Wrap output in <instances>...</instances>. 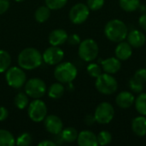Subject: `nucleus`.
Returning <instances> with one entry per match:
<instances>
[{"label": "nucleus", "instance_id": "nucleus-1", "mask_svg": "<svg viewBox=\"0 0 146 146\" xmlns=\"http://www.w3.org/2000/svg\"><path fill=\"white\" fill-rule=\"evenodd\" d=\"M128 29L126 23L119 19H113L108 21L104 27L106 38L115 43L124 41L127 38Z\"/></svg>", "mask_w": 146, "mask_h": 146}, {"label": "nucleus", "instance_id": "nucleus-2", "mask_svg": "<svg viewBox=\"0 0 146 146\" xmlns=\"http://www.w3.org/2000/svg\"><path fill=\"white\" fill-rule=\"evenodd\" d=\"M42 62L43 56L35 48H26L18 56V64L23 69L31 70L37 68L42 64Z\"/></svg>", "mask_w": 146, "mask_h": 146}, {"label": "nucleus", "instance_id": "nucleus-3", "mask_svg": "<svg viewBox=\"0 0 146 146\" xmlns=\"http://www.w3.org/2000/svg\"><path fill=\"white\" fill-rule=\"evenodd\" d=\"M76 67L68 62L58 63L55 68V78L61 83H71L77 76Z\"/></svg>", "mask_w": 146, "mask_h": 146}, {"label": "nucleus", "instance_id": "nucleus-4", "mask_svg": "<svg viewBox=\"0 0 146 146\" xmlns=\"http://www.w3.org/2000/svg\"><path fill=\"white\" fill-rule=\"evenodd\" d=\"M95 86L100 93L111 95L117 91L118 82L112 74L102 73L98 78H96Z\"/></svg>", "mask_w": 146, "mask_h": 146}, {"label": "nucleus", "instance_id": "nucleus-5", "mask_svg": "<svg viewBox=\"0 0 146 146\" xmlns=\"http://www.w3.org/2000/svg\"><path fill=\"white\" fill-rule=\"evenodd\" d=\"M99 53L98 43L92 38H86L80 43L78 54L85 62H92L95 60Z\"/></svg>", "mask_w": 146, "mask_h": 146}, {"label": "nucleus", "instance_id": "nucleus-6", "mask_svg": "<svg viewBox=\"0 0 146 146\" xmlns=\"http://www.w3.org/2000/svg\"><path fill=\"white\" fill-rule=\"evenodd\" d=\"M115 109L113 105L108 102L99 104L94 112V118L96 122L99 124H109L114 119Z\"/></svg>", "mask_w": 146, "mask_h": 146}, {"label": "nucleus", "instance_id": "nucleus-7", "mask_svg": "<svg viewBox=\"0 0 146 146\" xmlns=\"http://www.w3.org/2000/svg\"><path fill=\"white\" fill-rule=\"evenodd\" d=\"M45 83L38 78H32L25 83L26 93L33 98H40L46 92Z\"/></svg>", "mask_w": 146, "mask_h": 146}, {"label": "nucleus", "instance_id": "nucleus-8", "mask_svg": "<svg viewBox=\"0 0 146 146\" xmlns=\"http://www.w3.org/2000/svg\"><path fill=\"white\" fill-rule=\"evenodd\" d=\"M26 80V74L21 68L18 67H12L7 69L6 81L9 86L15 89L21 88L23 85H25Z\"/></svg>", "mask_w": 146, "mask_h": 146}, {"label": "nucleus", "instance_id": "nucleus-9", "mask_svg": "<svg viewBox=\"0 0 146 146\" xmlns=\"http://www.w3.org/2000/svg\"><path fill=\"white\" fill-rule=\"evenodd\" d=\"M28 115L33 121L40 122L44 121L47 115V107L45 104L42 100L35 98L28 106Z\"/></svg>", "mask_w": 146, "mask_h": 146}, {"label": "nucleus", "instance_id": "nucleus-10", "mask_svg": "<svg viewBox=\"0 0 146 146\" xmlns=\"http://www.w3.org/2000/svg\"><path fill=\"white\" fill-rule=\"evenodd\" d=\"M90 15V9L85 3H79L74 4L69 11L70 21L74 24H82Z\"/></svg>", "mask_w": 146, "mask_h": 146}, {"label": "nucleus", "instance_id": "nucleus-11", "mask_svg": "<svg viewBox=\"0 0 146 146\" xmlns=\"http://www.w3.org/2000/svg\"><path fill=\"white\" fill-rule=\"evenodd\" d=\"M43 60L50 65H55L58 64L62 62V60L64 57V52L58 47V46H53L47 48L43 55Z\"/></svg>", "mask_w": 146, "mask_h": 146}, {"label": "nucleus", "instance_id": "nucleus-12", "mask_svg": "<svg viewBox=\"0 0 146 146\" xmlns=\"http://www.w3.org/2000/svg\"><path fill=\"white\" fill-rule=\"evenodd\" d=\"M44 126L49 133L56 135L61 133L63 124L62 120L58 116L50 115L44 118Z\"/></svg>", "mask_w": 146, "mask_h": 146}, {"label": "nucleus", "instance_id": "nucleus-13", "mask_svg": "<svg viewBox=\"0 0 146 146\" xmlns=\"http://www.w3.org/2000/svg\"><path fill=\"white\" fill-rule=\"evenodd\" d=\"M102 69L110 74H115L118 73L121 68V60H119L116 56L109 57L104 60L101 61Z\"/></svg>", "mask_w": 146, "mask_h": 146}, {"label": "nucleus", "instance_id": "nucleus-14", "mask_svg": "<svg viewBox=\"0 0 146 146\" xmlns=\"http://www.w3.org/2000/svg\"><path fill=\"white\" fill-rule=\"evenodd\" d=\"M135 97L133 92L122 91L115 98V103L121 109H129L134 104Z\"/></svg>", "mask_w": 146, "mask_h": 146}, {"label": "nucleus", "instance_id": "nucleus-15", "mask_svg": "<svg viewBox=\"0 0 146 146\" xmlns=\"http://www.w3.org/2000/svg\"><path fill=\"white\" fill-rule=\"evenodd\" d=\"M127 40L133 48H140L145 44L146 37L141 31L134 29L127 33Z\"/></svg>", "mask_w": 146, "mask_h": 146}, {"label": "nucleus", "instance_id": "nucleus-16", "mask_svg": "<svg viewBox=\"0 0 146 146\" xmlns=\"http://www.w3.org/2000/svg\"><path fill=\"white\" fill-rule=\"evenodd\" d=\"M77 143L80 146H97L98 145L97 135L89 130L81 131L78 134Z\"/></svg>", "mask_w": 146, "mask_h": 146}, {"label": "nucleus", "instance_id": "nucleus-17", "mask_svg": "<svg viewBox=\"0 0 146 146\" xmlns=\"http://www.w3.org/2000/svg\"><path fill=\"white\" fill-rule=\"evenodd\" d=\"M115 56L121 61L128 60L133 55V47L127 42L121 41L119 42L115 50Z\"/></svg>", "mask_w": 146, "mask_h": 146}, {"label": "nucleus", "instance_id": "nucleus-18", "mask_svg": "<svg viewBox=\"0 0 146 146\" xmlns=\"http://www.w3.org/2000/svg\"><path fill=\"white\" fill-rule=\"evenodd\" d=\"M68 33L65 30L63 29H56L53 30L49 37H48V40L49 43L53 45V46H59L62 44H64L67 39H68Z\"/></svg>", "mask_w": 146, "mask_h": 146}, {"label": "nucleus", "instance_id": "nucleus-19", "mask_svg": "<svg viewBox=\"0 0 146 146\" xmlns=\"http://www.w3.org/2000/svg\"><path fill=\"white\" fill-rule=\"evenodd\" d=\"M132 130L133 133L139 137H144L146 135V117L145 115H139L133 119Z\"/></svg>", "mask_w": 146, "mask_h": 146}, {"label": "nucleus", "instance_id": "nucleus-20", "mask_svg": "<svg viewBox=\"0 0 146 146\" xmlns=\"http://www.w3.org/2000/svg\"><path fill=\"white\" fill-rule=\"evenodd\" d=\"M119 5L126 12H134L140 7V0H119Z\"/></svg>", "mask_w": 146, "mask_h": 146}, {"label": "nucleus", "instance_id": "nucleus-21", "mask_svg": "<svg viewBox=\"0 0 146 146\" xmlns=\"http://www.w3.org/2000/svg\"><path fill=\"white\" fill-rule=\"evenodd\" d=\"M78 132L74 127H67L61 132V138L62 141L67 143H73L77 140L78 138Z\"/></svg>", "mask_w": 146, "mask_h": 146}, {"label": "nucleus", "instance_id": "nucleus-22", "mask_svg": "<svg viewBox=\"0 0 146 146\" xmlns=\"http://www.w3.org/2000/svg\"><path fill=\"white\" fill-rule=\"evenodd\" d=\"M134 105L139 114L146 116V92L139 93V95L135 98Z\"/></svg>", "mask_w": 146, "mask_h": 146}, {"label": "nucleus", "instance_id": "nucleus-23", "mask_svg": "<svg viewBox=\"0 0 146 146\" xmlns=\"http://www.w3.org/2000/svg\"><path fill=\"white\" fill-rule=\"evenodd\" d=\"M15 145L14 136L7 130L0 129V146H13Z\"/></svg>", "mask_w": 146, "mask_h": 146}, {"label": "nucleus", "instance_id": "nucleus-24", "mask_svg": "<svg viewBox=\"0 0 146 146\" xmlns=\"http://www.w3.org/2000/svg\"><path fill=\"white\" fill-rule=\"evenodd\" d=\"M63 93H64V86L62 85L61 82L52 84L48 90L49 97L54 99L60 98L63 95Z\"/></svg>", "mask_w": 146, "mask_h": 146}, {"label": "nucleus", "instance_id": "nucleus-25", "mask_svg": "<svg viewBox=\"0 0 146 146\" xmlns=\"http://www.w3.org/2000/svg\"><path fill=\"white\" fill-rule=\"evenodd\" d=\"M50 15V9L47 6H41L36 9L34 16L38 22L43 23L49 19Z\"/></svg>", "mask_w": 146, "mask_h": 146}, {"label": "nucleus", "instance_id": "nucleus-26", "mask_svg": "<svg viewBox=\"0 0 146 146\" xmlns=\"http://www.w3.org/2000/svg\"><path fill=\"white\" fill-rule=\"evenodd\" d=\"M11 63V57L9 54L3 50H0V73L5 72Z\"/></svg>", "mask_w": 146, "mask_h": 146}, {"label": "nucleus", "instance_id": "nucleus-27", "mask_svg": "<svg viewBox=\"0 0 146 146\" xmlns=\"http://www.w3.org/2000/svg\"><path fill=\"white\" fill-rule=\"evenodd\" d=\"M14 103H15V106L18 109H20V110L25 109L28 105V98H27V95L25 94V93H23V92H19L15 97Z\"/></svg>", "mask_w": 146, "mask_h": 146}, {"label": "nucleus", "instance_id": "nucleus-28", "mask_svg": "<svg viewBox=\"0 0 146 146\" xmlns=\"http://www.w3.org/2000/svg\"><path fill=\"white\" fill-rule=\"evenodd\" d=\"M97 138H98V143L99 145H108L112 141V135H111V133L109 131H106V130L101 131L97 135Z\"/></svg>", "mask_w": 146, "mask_h": 146}, {"label": "nucleus", "instance_id": "nucleus-29", "mask_svg": "<svg viewBox=\"0 0 146 146\" xmlns=\"http://www.w3.org/2000/svg\"><path fill=\"white\" fill-rule=\"evenodd\" d=\"M88 74L92 78H98L102 74V68L98 63H90L86 68Z\"/></svg>", "mask_w": 146, "mask_h": 146}, {"label": "nucleus", "instance_id": "nucleus-30", "mask_svg": "<svg viewBox=\"0 0 146 146\" xmlns=\"http://www.w3.org/2000/svg\"><path fill=\"white\" fill-rule=\"evenodd\" d=\"M129 87L131 91L134 93H141L144 90V84L137 80L135 78L132 77L129 80Z\"/></svg>", "mask_w": 146, "mask_h": 146}, {"label": "nucleus", "instance_id": "nucleus-31", "mask_svg": "<svg viewBox=\"0 0 146 146\" xmlns=\"http://www.w3.org/2000/svg\"><path fill=\"white\" fill-rule=\"evenodd\" d=\"M32 141L33 139L31 134L28 133H24L17 138L15 144L19 146H27L32 144Z\"/></svg>", "mask_w": 146, "mask_h": 146}, {"label": "nucleus", "instance_id": "nucleus-32", "mask_svg": "<svg viewBox=\"0 0 146 146\" xmlns=\"http://www.w3.org/2000/svg\"><path fill=\"white\" fill-rule=\"evenodd\" d=\"M68 0H45L46 6L50 9H59L64 7Z\"/></svg>", "mask_w": 146, "mask_h": 146}, {"label": "nucleus", "instance_id": "nucleus-33", "mask_svg": "<svg viewBox=\"0 0 146 146\" xmlns=\"http://www.w3.org/2000/svg\"><path fill=\"white\" fill-rule=\"evenodd\" d=\"M86 5L91 10L97 11L103 8L104 5V0H87Z\"/></svg>", "mask_w": 146, "mask_h": 146}, {"label": "nucleus", "instance_id": "nucleus-34", "mask_svg": "<svg viewBox=\"0 0 146 146\" xmlns=\"http://www.w3.org/2000/svg\"><path fill=\"white\" fill-rule=\"evenodd\" d=\"M133 77L143 84L146 83V68H139L136 70Z\"/></svg>", "mask_w": 146, "mask_h": 146}, {"label": "nucleus", "instance_id": "nucleus-35", "mask_svg": "<svg viewBox=\"0 0 146 146\" xmlns=\"http://www.w3.org/2000/svg\"><path fill=\"white\" fill-rule=\"evenodd\" d=\"M67 41L71 45H76V44H79L80 43V38L78 34L74 33V34H71L68 37Z\"/></svg>", "mask_w": 146, "mask_h": 146}, {"label": "nucleus", "instance_id": "nucleus-36", "mask_svg": "<svg viewBox=\"0 0 146 146\" xmlns=\"http://www.w3.org/2000/svg\"><path fill=\"white\" fill-rule=\"evenodd\" d=\"M9 7V0H0V15L5 13Z\"/></svg>", "mask_w": 146, "mask_h": 146}, {"label": "nucleus", "instance_id": "nucleus-37", "mask_svg": "<svg viewBox=\"0 0 146 146\" xmlns=\"http://www.w3.org/2000/svg\"><path fill=\"white\" fill-rule=\"evenodd\" d=\"M8 115H9V113H8L7 109L3 106H0V121H5Z\"/></svg>", "mask_w": 146, "mask_h": 146}, {"label": "nucleus", "instance_id": "nucleus-38", "mask_svg": "<svg viewBox=\"0 0 146 146\" xmlns=\"http://www.w3.org/2000/svg\"><path fill=\"white\" fill-rule=\"evenodd\" d=\"M139 27L143 30L146 31V13L144 14V15H142L139 17Z\"/></svg>", "mask_w": 146, "mask_h": 146}, {"label": "nucleus", "instance_id": "nucleus-39", "mask_svg": "<svg viewBox=\"0 0 146 146\" xmlns=\"http://www.w3.org/2000/svg\"><path fill=\"white\" fill-rule=\"evenodd\" d=\"M38 146H56V143L50 140H44L38 143Z\"/></svg>", "mask_w": 146, "mask_h": 146}, {"label": "nucleus", "instance_id": "nucleus-40", "mask_svg": "<svg viewBox=\"0 0 146 146\" xmlns=\"http://www.w3.org/2000/svg\"><path fill=\"white\" fill-rule=\"evenodd\" d=\"M95 121H95L94 115H93V116H92V115H87V116L86 117V124H88V125H92V124H93Z\"/></svg>", "mask_w": 146, "mask_h": 146}, {"label": "nucleus", "instance_id": "nucleus-41", "mask_svg": "<svg viewBox=\"0 0 146 146\" xmlns=\"http://www.w3.org/2000/svg\"><path fill=\"white\" fill-rule=\"evenodd\" d=\"M15 1H16V2H21V1H24V0H15Z\"/></svg>", "mask_w": 146, "mask_h": 146}]
</instances>
